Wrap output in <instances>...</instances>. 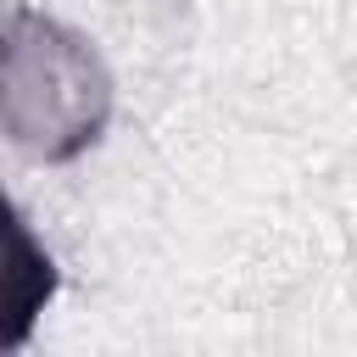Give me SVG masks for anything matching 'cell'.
<instances>
[{"label":"cell","mask_w":357,"mask_h":357,"mask_svg":"<svg viewBox=\"0 0 357 357\" xmlns=\"http://www.w3.org/2000/svg\"><path fill=\"white\" fill-rule=\"evenodd\" d=\"M117 112V84L89 33L28 0L0 6V134L33 162L89 156Z\"/></svg>","instance_id":"6da1fadb"},{"label":"cell","mask_w":357,"mask_h":357,"mask_svg":"<svg viewBox=\"0 0 357 357\" xmlns=\"http://www.w3.org/2000/svg\"><path fill=\"white\" fill-rule=\"evenodd\" d=\"M61 296V268L33 234L28 212L0 190V351H22Z\"/></svg>","instance_id":"7a4b0ae2"}]
</instances>
